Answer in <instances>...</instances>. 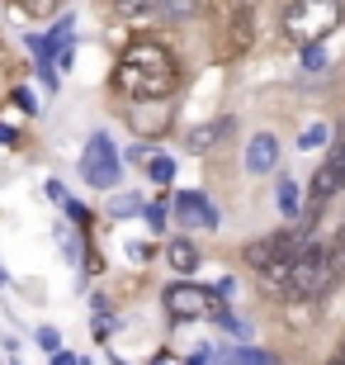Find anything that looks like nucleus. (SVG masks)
I'll return each instance as SVG.
<instances>
[{
  "instance_id": "a211bd4d",
  "label": "nucleus",
  "mask_w": 345,
  "mask_h": 365,
  "mask_svg": "<svg viewBox=\"0 0 345 365\" xmlns=\"http://www.w3.org/2000/svg\"><path fill=\"white\" fill-rule=\"evenodd\" d=\"M327 138H331V128H327V123H307L303 133H298V148H322Z\"/></svg>"
},
{
  "instance_id": "1a4fd4ad",
  "label": "nucleus",
  "mask_w": 345,
  "mask_h": 365,
  "mask_svg": "<svg viewBox=\"0 0 345 365\" xmlns=\"http://www.w3.org/2000/svg\"><path fill=\"white\" fill-rule=\"evenodd\" d=\"M275 166H279V138L255 133L251 143H246V171H251V176H270Z\"/></svg>"
},
{
  "instance_id": "4468645a",
  "label": "nucleus",
  "mask_w": 345,
  "mask_h": 365,
  "mask_svg": "<svg viewBox=\"0 0 345 365\" xmlns=\"http://www.w3.org/2000/svg\"><path fill=\"white\" fill-rule=\"evenodd\" d=\"M147 176L156 180V185H171V180H175V162L166 157V152H156V157L147 162Z\"/></svg>"
},
{
  "instance_id": "20e7f679",
  "label": "nucleus",
  "mask_w": 345,
  "mask_h": 365,
  "mask_svg": "<svg viewBox=\"0 0 345 365\" xmlns=\"http://www.w3.org/2000/svg\"><path fill=\"white\" fill-rule=\"evenodd\" d=\"M166 313H171L175 323L218 318V323H227L232 332H241V323L232 318V313H227L223 294H213V289H203V284H189V280H180V284H171V289H166Z\"/></svg>"
},
{
  "instance_id": "5701e85b",
  "label": "nucleus",
  "mask_w": 345,
  "mask_h": 365,
  "mask_svg": "<svg viewBox=\"0 0 345 365\" xmlns=\"http://www.w3.org/2000/svg\"><path fill=\"white\" fill-rule=\"evenodd\" d=\"M152 157H156V152L147 148V143H137V148L128 152V162H133V166H147V162H152Z\"/></svg>"
},
{
  "instance_id": "f257e3e1",
  "label": "nucleus",
  "mask_w": 345,
  "mask_h": 365,
  "mask_svg": "<svg viewBox=\"0 0 345 365\" xmlns=\"http://www.w3.org/2000/svg\"><path fill=\"white\" fill-rule=\"evenodd\" d=\"M114 86L128 100H166L180 86V67L156 38H137L123 48L119 67H114Z\"/></svg>"
},
{
  "instance_id": "0eeeda50",
  "label": "nucleus",
  "mask_w": 345,
  "mask_h": 365,
  "mask_svg": "<svg viewBox=\"0 0 345 365\" xmlns=\"http://www.w3.org/2000/svg\"><path fill=\"white\" fill-rule=\"evenodd\" d=\"M171 214L180 228H218V209L208 204V195H199V190H180L171 200Z\"/></svg>"
},
{
  "instance_id": "39448f33",
  "label": "nucleus",
  "mask_w": 345,
  "mask_h": 365,
  "mask_svg": "<svg viewBox=\"0 0 345 365\" xmlns=\"http://www.w3.org/2000/svg\"><path fill=\"white\" fill-rule=\"evenodd\" d=\"M336 284V271L331 261H327V247H303V257H298V266H293V275L284 280V289H289L293 299H317L322 289H331Z\"/></svg>"
},
{
  "instance_id": "a878e982",
  "label": "nucleus",
  "mask_w": 345,
  "mask_h": 365,
  "mask_svg": "<svg viewBox=\"0 0 345 365\" xmlns=\"http://www.w3.org/2000/svg\"><path fill=\"white\" fill-rule=\"evenodd\" d=\"M114 332V318H95V337H109Z\"/></svg>"
},
{
  "instance_id": "412c9836",
  "label": "nucleus",
  "mask_w": 345,
  "mask_h": 365,
  "mask_svg": "<svg viewBox=\"0 0 345 365\" xmlns=\"http://www.w3.org/2000/svg\"><path fill=\"white\" fill-rule=\"evenodd\" d=\"M161 14H171V19H180V14H194V0H161Z\"/></svg>"
},
{
  "instance_id": "dca6fc26",
  "label": "nucleus",
  "mask_w": 345,
  "mask_h": 365,
  "mask_svg": "<svg viewBox=\"0 0 345 365\" xmlns=\"http://www.w3.org/2000/svg\"><path fill=\"white\" fill-rule=\"evenodd\" d=\"M327 162L341 171V185H345V119L336 123V133H331V152H327Z\"/></svg>"
},
{
  "instance_id": "9b49d317",
  "label": "nucleus",
  "mask_w": 345,
  "mask_h": 365,
  "mask_svg": "<svg viewBox=\"0 0 345 365\" xmlns=\"http://www.w3.org/2000/svg\"><path fill=\"white\" fill-rule=\"evenodd\" d=\"M275 200H279V214H284V218H298V214H303V190H298V180L279 176Z\"/></svg>"
},
{
  "instance_id": "4be33fe9",
  "label": "nucleus",
  "mask_w": 345,
  "mask_h": 365,
  "mask_svg": "<svg viewBox=\"0 0 345 365\" xmlns=\"http://www.w3.org/2000/svg\"><path fill=\"white\" fill-rule=\"evenodd\" d=\"M123 14H147V10H161V0H119Z\"/></svg>"
},
{
  "instance_id": "c756f323",
  "label": "nucleus",
  "mask_w": 345,
  "mask_h": 365,
  "mask_svg": "<svg viewBox=\"0 0 345 365\" xmlns=\"http://www.w3.org/2000/svg\"><path fill=\"white\" fill-rule=\"evenodd\" d=\"M331 365H345V356H336V361H331Z\"/></svg>"
},
{
  "instance_id": "6ab92c4d",
  "label": "nucleus",
  "mask_w": 345,
  "mask_h": 365,
  "mask_svg": "<svg viewBox=\"0 0 345 365\" xmlns=\"http://www.w3.org/2000/svg\"><path fill=\"white\" fill-rule=\"evenodd\" d=\"M114 214H147V200L142 195H119L114 200Z\"/></svg>"
},
{
  "instance_id": "6e6552de",
  "label": "nucleus",
  "mask_w": 345,
  "mask_h": 365,
  "mask_svg": "<svg viewBox=\"0 0 345 365\" xmlns=\"http://www.w3.org/2000/svg\"><path fill=\"white\" fill-rule=\"evenodd\" d=\"M251 38H255L251 5H246V0H232V10H227V53H246Z\"/></svg>"
},
{
  "instance_id": "aec40b11",
  "label": "nucleus",
  "mask_w": 345,
  "mask_h": 365,
  "mask_svg": "<svg viewBox=\"0 0 345 365\" xmlns=\"http://www.w3.org/2000/svg\"><path fill=\"white\" fill-rule=\"evenodd\" d=\"M14 5H19V10H28V14H53L62 0H14Z\"/></svg>"
},
{
  "instance_id": "ddd939ff",
  "label": "nucleus",
  "mask_w": 345,
  "mask_h": 365,
  "mask_svg": "<svg viewBox=\"0 0 345 365\" xmlns=\"http://www.w3.org/2000/svg\"><path fill=\"white\" fill-rule=\"evenodd\" d=\"M218 365H275L270 351H255V346H241V351H227Z\"/></svg>"
},
{
  "instance_id": "2eb2a0df",
  "label": "nucleus",
  "mask_w": 345,
  "mask_h": 365,
  "mask_svg": "<svg viewBox=\"0 0 345 365\" xmlns=\"http://www.w3.org/2000/svg\"><path fill=\"white\" fill-rule=\"evenodd\" d=\"M327 261H331L336 280H341V275H345V228H336V232H331V242H327Z\"/></svg>"
},
{
  "instance_id": "c85d7f7f",
  "label": "nucleus",
  "mask_w": 345,
  "mask_h": 365,
  "mask_svg": "<svg viewBox=\"0 0 345 365\" xmlns=\"http://www.w3.org/2000/svg\"><path fill=\"white\" fill-rule=\"evenodd\" d=\"M0 284H10V275H5V266H0Z\"/></svg>"
},
{
  "instance_id": "9d476101",
  "label": "nucleus",
  "mask_w": 345,
  "mask_h": 365,
  "mask_svg": "<svg viewBox=\"0 0 345 365\" xmlns=\"http://www.w3.org/2000/svg\"><path fill=\"white\" fill-rule=\"evenodd\" d=\"M227 133H232V119H208V123H199V128L185 133V148L189 152H208L213 143H223Z\"/></svg>"
},
{
  "instance_id": "7ed1b4c3",
  "label": "nucleus",
  "mask_w": 345,
  "mask_h": 365,
  "mask_svg": "<svg viewBox=\"0 0 345 365\" xmlns=\"http://www.w3.org/2000/svg\"><path fill=\"white\" fill-rule=\"evenodd\" d=\"M336 29H341V0H293L284 10V34L298 48H317Z\"/></svg>"
},
{
  "instance_id": "f03ea898",
  "label": "nucleus",
  "mask_w": 345,
  "mask_h": 365,
  "mask_svg": "<svg viewBox=\"0 0 345 365\" xmlns=\"http://www.w3.org/2000/svg\"><path fill=\"white\" fill-rule=\"evenodd\" d=\"M303 247H307L303 232H270V237L246 247V266L255 275H265L270 284H284L298 266V257H303Z\"/></svg>"
},
{
  "instance_id": "b1692460",
  "label": "nucleus",
  "mask_w": 345,
  "mask_h": 365,
  "mask_svg": "<svg viewBox=\"0 0 345 365\" xmlns=\"http://www.w3.org/2000/svg\"><path fill=\"white\" fill-rule=\"evenodd\" d=\"M38 346H48V351H62V337H57L53 327H43V332H38Z\"/></svg>"
},
{
  "instance_id": "f3484780",
  "label": "nucleus",
  "mask_w": 345,
  "mask_h": 365,
  "mask_svg": "<svg viewBox=\"0 0 345 365\" xmlns=\"http://www.w3.org/2000/svg\"><path fill=\"white\" fill-rule=\"evenodd\" d=\"M48 195H53V204H62V209H67L71 218H80V204L67 195V185H62V180H48Z\"/></svg>"
},
{
  "instance_id": "7c9ffc66",
  "label": "nucleus",
  "mask_w": 345,
  "mask_h": 365,
  "mask_svg": "<svg viewBox=\"0 0 345 365\" xmlns=\"http://www.w3.org/2000/svg\"><path fill=\"white\" fill-rule=\"evenodd\" d=\"M341 356H345V341H341Z\"/></svg>"
},
{
  "instance_id": "cd10ccee",
  "label": "nucleus",
  "mask_w": 345,
  "mask_h": 365,
  "mask_svg": "<svg viewBox=\"0 0 345 365\" xmlns=\"http://www.w3.org/2000/svg\"><path fill=\"white\" fill-rule=\"evenodd\" d=\"M53 365H80V361L71 351H53Z\"/></svg>"
},
{
  "instance_id": "f8f14e48",
  "label": "nucleus",
  "mask_w": 345,
  "mask_h": 365,
  "mask_svg": "<svg viewBox=\"0 0 345 365\" xmlns=\"http://www.w3.org/2000/svg\"><path fill=\"white\" fill-rule=\"evenodd\" d=\"M166 261H171V271H175V275H189L194 266H199V252H194L185 237H175V242L166 247Z\"/></svg>"
},
{
  "instance_id": "bb28decb",
  "label": "nucleus",
  "mask_w": 345,
  "mask_h": 365,
  "mask_svg": "<svg viewBox=\"0 0 345 365\" xmlns=\"http://www.w3.org/2000/svg\"><path fill=\"white\" fill-rule=\"evenodd\" d=\"M128 257H133V261H147V257H152V247H147V242L137 247V242H133V247H128Z\"/></svg>"
},
{
  "instance_id": "423d86ee",
  "label": "nucleus",
  "mask_w": 345,
  "mask_h": 365,
  "mask_svg": "<svg viewBox=\"0 0 345 365\" xmlns=\"http://www.w3.org/2000/svg\"><path fill=\"white\" fill-rule=\"evenodd\" d=\"M119 171H123L119 148L109 143V133H95L90 143H85V152H80V176H85V185L114 190V185H119Z\"/></svg>"
},
{
  "instance_id": "393cba45",
  "label": "nucleus",
  "mask_w": 345,
  "mask_h": 365,
  "mask_svg": "<svg viewBox=\"0 0 345 365\" xmlns=\"http://www.w3.org/2000/svg\"><path fill=\"white\" fill-rule=\"evenodd\" d=\"M147 223H152V228H166V209H161V204H147Z\"/></svg>"
}]
</instances>
